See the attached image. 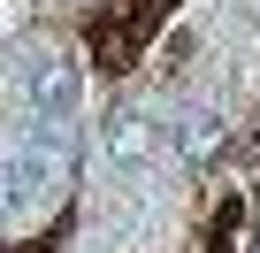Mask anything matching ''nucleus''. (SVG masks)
I'll return each mask as SVG.
<instances>
[{
  "label": "nucleus",
  "mask_w": 260,
  "mask_h": 253,
  "mask_svg": "<svg viewBox=\"0 0 260 253\" xmlns=\"http://www.w3.org/2000/svg\"><path fill=\"white\" fill-rule=\"evenodd\" d=\"M16 100H23L31 115H77L84 77H77V62H69L61 46H31V54L16 62Z\"/></svg>",
  "instance_id": "f03ea898"
},
{
  "label": "nucleus",
  "mask_w": 260,
  "mask_h": 253,
  "mask_svg": "<svg viewBox=\"0 0 260 253\" xmlns=\"http://www.w3.org/2000/svg\"><path fill=\"white\" fill-rule=\"evenodd\" d=\"M222 131H230V115H222L214 100H191V107L169 123V154H176V161H207V154L222 146Z\"/></svg>",
  "instance_id": "20e7f679"
},
{
  "label": "nucleus",
  "mask_w": 260,
  "mask_h": 253,
  "mask_svg": "<svg viewBox=\"0 0 260 253\" xmlns=\"http://www.w3.org/2000/svg\"><path fill=\"white\" fill-rule=\"evenodd\" d=\"M61 184H69V169H61V161H46L39 146H0V230L23 222L31 207H46Z\"/></svg>",
  "instance_id": "f257e3e1"
},
{
  "label": "nucleus",
  "mask_w": 260,
  "mask_h": 253,
  "mask_svg": "<svg viewBox=\"0 0 260 253\" xmlns=\"http://www.w3.org/2000/svg\"><path fill=\"white\" fill-rule=\"evenodd\" d=\"M161 146H169V123H153L138 100H122V107L100 123V161H107L115 177H138V169H146Z\"/></svg>",
  "instance_id": "7ed1b4c3"
}]
</instances>
